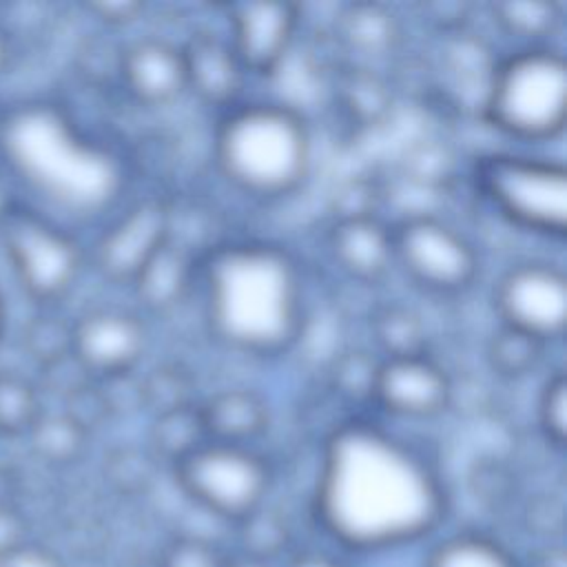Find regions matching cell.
<instances>
[{
	"instance_id": "cell-1",
	"label": "cell",
	"mask_w": 567,
	"mask_h": 567,
	"mask_svg": "<svg viewBox=\"0 0 567 567\" xmlns=\"http://www.w3.org/2000/svg\"><path fill=\"white\" fill-rule=\"evenodd\" d=\"M323 527L354 549L412 543L436 527L443 492L427 463L370 423L339 427L317 485Z\"/></svg>"
},
{
	"instance_id": "cell-2",
	"label": "cell",
	"mask_w": 567,
	"mask_h": 567,
	"mask_svg": "<svg viewBox=\"0 0 567 567\" xmlns=\"http://www.w3.org/2000/svg\"><path fill=\"white\" fill-rule=\"evenodd\" d=\"M208 323L224 343L250 354L286 350L301 328L295 264L266 244L219 248L208 261Z\"/></svg>"
},
{
	"instance_id": "cell-3",
	"label": "cell",
	"mask_w": 567,
	"mask_h": 567,
	"mask_svg": "<svg viewBox=\"0 0 567 567\" xmlns=\"http://www.w3.org/2000/svg\"><path fill=\"white\" fill-rule=\"evenodd\" d=\"M219 171L244 193L281 197L295 190L310 166L306 120L284 104H246L230 111L215 137Z\"/></svg>"
},
{
	"instance_id": "cell-4",
	"label": "cell",
	"mask_w": 567,
	"mask_h": 567,
	"mask_svg": "<svg viewBox=\"0 0 567 567\" xmlns=\"http://www.w3.org/2000/svg\"><path fill=\"white\" fill-rule=\"evenodd\" d=\"M567 64L558 51L534 47L496 64L485 100V117L507 135L547 140L563 131Z\"/></svg>"
},
{
	"instance_id": "cell-5",
	"label": "cell",
	"mask_w": 567,
	"mask_h": 567,
	"mask_svg": "<svg viewBox=\"0 0 567 567\" xmlns=\"http://www.w3.org/2000/svg\"><path fill=\"white\" fill-rule=\"evenodd\" d=\"M476 184L512 224L540 235H565L567 173L563 164L494 153L476 164Z\"/></svg>"
},
{
	"instance_id": "cell-6",
	"label": "cell",
	"mask_w": 567,
	"mask_h": 567,
	"mask_svg": "<svg viewBox=\"0 0 567 567\" xmlns=\"http://www.w3.org/2000/svg\"><path fill=\"white\" fill-rule=\"evenodd\" d=\"M0 239L20 286L35 301L51 303L64 297L82 270L78 241L24 206L2 213Z\"/></svg>"
},
{
	"instance_id": "cell-7",
	"label": "cell",
	"mask_w": 567,
	"mask_h": 567,
	"mask_svg": "<svg viewBox=\"0 0 567 567\" xmlns=\"http://www.w3.org/2000/svg\"><path fill=\"white\" fill-rule=\"evenodd\" d=\"M182 489L208 512L241 520L261 507L270 472L261 456L244 445L204 441L175 463Z\"/></svg>"
},
{
	"instance_id": "cell-8",
	"label": "cell",
	"mask_w": 567,
	"mask_h": 567,
	"mask_svg": "<svg viewBox=\"0 0 567 567\" xmlns=\"http://www.w3.org/2000/svg\"><path fill=\"white\" fill-rule=\"evenodd\" d=\"M390 230L394 261L419 288L456 295L474 281L478 272L476 252L450 224L432 215H414Z\"/></svg>"
},
{
	"instance_id": "cell-9",
	"label": "cell",
	"mask_w": 567,
	"mask_h": 567,
	"mask_svg": "<svg viewBox=\"0 0 567 567\" xmlns=\"http://www.w3.org/2000/svg\"><path fill=\"white\" fill-rule=\"evenodd\" d=\"M494 306L503 326L520 330L540 343L560 339L567 321L565 275L543 261L516 264L498 279Z\"/></svg>"
},
{
	"instance_id": "cell-10",
	"label": "cell",
	"mask_w": 567,
	"mask_h": 567,
	"mask_svg": "<svg viewBox=\"0 0 567 567\" xmlns=\"http://www.w3.org/2000/svg\"><path fill=\"white\" fill-rule=\"evenodd\" d=\"M144 348L146 330L131 312L97 308L71 323V359L86 377L100 381L126 377Z\"/></svg>"
},
{
	"instance_id": "cell-11",
	"label": "cell",
	"mask_w": 567,
	"mask_h": 567,
	"mask_svg": "<svg viewBox=\"0 0 567 567\" xmlns=\"http://www.w3.org/2000/svg\"><path fill=\"white\" fill-rule=\"evenodd\" d=\"M171 239V215L157 199H146L128 208L100 239L97 268L111 281H131L144 264Z\"/></svg>"
},
{
	"instance_id": "cell-12",
	"label": "cell",
	"mask_w": 567,
	"mask_h": 567,
	"mask_svg": "<svg viewBox=\"0 0 567 567\" xmlns=\"http://www.w3.org/2000/svg\"><path fill=\"white\" fill-rule=\"evenodd\" d=\"M445 370L425 354L385 359L377 368L372 399L399 416H434L450 403Z\"/></svg>"
},
{
	"instance_id": "cell-13",
	"label": "cell",
	"mask_w": 567,
	"mask_h": 567,
	"mask_svg": "<svg viewBox=\"0 0 567 567\" xmlns=\"http://www.w3.org/2000/svg\"><path fill=\"white\" fill-rule=\"evenodd\" d=\"M297 7L290 2H239L230 7L233 40L244 71L268 75L272 73L297 29Z\"/></svg>"
},
{
	"instance_id": "cell-14",
	"label": "cell",
	"mask_w": 567,
	"mask_h": 567,
	"mask_svg": "<svg viewBox=\"0 0 567 567\" xmlns=\"http://www.w3.org/2000/svg\"><path fill=\"white\" fill-rule=\"evenodd\" d=\"M120 75L128 93L146 106L168 104L186 89L182 49L159 38H144L124 49Z\"/></svg>"
},
{
	"instance_id": "cell-15",
	"label": "cell",
	"mask_w": 567,
	"mask_h": 567,
	"mask_svg": "<svg viewBox=\"0 0 567 567\" xmlns=\"http://www.w3.org/2000/svg\"><path fill=\"white\" fill-rule=\"evenodd\" d=\"M186 89L213 106L230 104L244 84V66L230 42L210 31H197L182 47Z\"/></svg>"
},
{
	"instance_id": "cell-16",
	"label": "cell",
	"mask_w": 567,
	"mask_h": 567,
	"mask_svg": "<svg viewBox=\"0 0 567 567\" xmlns=\"http://www.w3.org/2000/svg\"><path fill=\"white\" fill-rule=\"evenodd\" d=\"M328 244L339 268L363 284L383 279L394 261L392 230L377 217L337 219Z\"/></svg>"
},
{
	"instance_id": "cell-17",
	"label": "cell",
	"mask_w": 567,
	"mask_h": 567,
	"mask_svg": "<svg viewBox=\"0 0 567 567\" xmlns=\"http://www.w3.org/2000/svg\"><path fill=\"white\" fill-rule=\"evenodd\" d=\"M197 410L206 441L244 445L268 427V408L252 390H219Z\"/></svg>"
},
{
	"instance_id": "cell-18",
	"label": "cell",
	"mask_w": 567,
	"mask_h": 567,
	"mask_svg": "<svg viewBox=\"0 0 567 567\" xmlns=\"http://www.w3.org/2000/svg\"><path fill=\"white\" fill-rule=\"evenodd\" d=\"M190 259L171 239L144 264L133 279L142 303L155 312H166L182 301L190 281Z\"/></svg>"
},
{
	"instance_id": "cell-19",
	"label": "cell",
	"mask_w": 567,
	"mask_h": 567,
	"mask_svg": "<svg viewBox=\"0 0 567 567\" xmlns=\"http://www.w3.org/2000/svg\"><path fill=\"white\" fill-rule=\"evenodd\" d=\"M339 38L354 51L383 55L401 40L399 20L381 4H350L337 22Z\"/></svg>"
},
{
	"instance_id": "cell-20",
	"label": "cell",
	"mask_w": 567,
	"mask_h": 567,
	"mask_svg": "<svg viewBox=\"0 0 567 567\" xmlns=\"http://www.w3.org/2000/svg\"><path fill=\"white\" fill-rule=\"evenodd\" d=\"M334 93L346 115L359 126H374L383 122L392 109V91L388 82L365 66L339 73Z\"/></svg>"
},
{
	"instance_id": "cell-21",
	"label": "cell",
	"mask_w": 567,
	"mask_h": 567,
	"mask_svg": "<svg viewBox=\"0 0 567 567\" xmlns=\"http://www.w3.org/2000/svg\"><path fill=\"white\" fill-rule=\"evenodd\" d=\"M24 436L40 461L49 465H69L82 456L89 430L62 410L53 414L42 412Z\"/></svg>"
},
{
	"instance_id": "cell-22",
	"label": "cell",
	"mask_w": 567,
	"mask_h": 567,
	"mask_svg": "<svg viewBox=\"0 0 567 567\" xmlns=\"http://www.w3.org/2000/svg\"><path fill=\"white\" fill-rule=\"evenodd\" d=\"M374 341L388 354L394 357H414L425 354V326L421 317L401 303L381 306L370 321Z\"/></svg>"
},
{
	"instance_id": "cell-23",
	"label": "cell",
	"mask_w": 567,
	"mask_h": 567,
	"mask_svg": "<svg viewBox=\"0 0 567 567\" xmlns=\"http://www.w3.org/2000/svg\"><path fill=\"white\" fill-rule=\"evenodd\" d=\"M425 567H518L512 554L478 534H458L439 543Z\"/></svg>"
},
{
	"instance_id": "cell-24",
	"label": "cell",
	"mask_w": 567,
	"mask_h": 567,
	"mask_svg": "<svg viewBox=\"0 0 567 567\" xmlns=\"http://www.w3.org/2000/svg\"><path fill=\"white\" fill-rule=\"evenodd\" d=\"M42 403L38 388L22 374L0 372V434L20 436L40 419Z\"/></svg>"
},
{
	"instance_id": "cell-25",
	"label": "cell",
	"mask_w": 567,
	"mask_h": 567,
	"mask_svg": "<svg viewBox=\"0 0 567 567\" xmlns=\"http://www.w3.org/2000/svg\"><path fill=\"white\" fill-rule=\"evenodd\" d=\"M153 447L159 456L173 461V465L206 441L197 405H186L155 416L151 432Z\"/></svg>"
},
{
	"instance_id": "cell-26",
	"label": "cell",
	"mask_w": 567,
	"mask_h": 567,
	"mask_svg": "<svg viewBox=\"0 0 567 567\" xmlns=\"http://www.w3.org/2000/svg\"><path fill=\"white\" fill-rule=\"evenodd\" d=\"M543 346L520 330L501 326L487 343V363L503 379H520L538 365Z\"/></svg>"
},
{
	"instance_id": "cell-27",
	"label": "cell",
	"mask_w": 567,
	"mask_h": 567,
	"mask_svg": "<svg viewBox=\"0 0 567 567\" xmlns=\"http://www.w3.org/2000/svg\"><path fill=\"white\" fill-rule=\"evenodd\" d=\"M492 13L503 31L525 40H540L560 22L558 4L547 0H503L492 4Z\"/></svg>"
},
{
	"instance_id": "cell-28",
	"label": "cell",
	"mask_w": 567,
	"mask_h": 567,
	"mask_svg": "<svg viewBox=\"0 0 567 567\" xmlns=\"http://www.w3.org/2000/svg\"><path fill=\"white\" fill-rule=\"evenodd\" d=\"M140 403L155 416L193 405V377L175 363L155 368L137 388Z\"/></svg>"
},
{
	"instance_id": "cell-29",
	"label": "cell",
	"mask_w": 567,
	"mask_h": 567,
	"mask_svg": "<svg viewBox=\"0 0 567 567\" xmlns=\"http://www.w3.org/2000/svg\"><path fill=\"white\" fill-rule=\"evenodd\" d=\"M24 352L44 368H51L71 357V323L60 317H33L22 330Z\"/></svg>"
},
{
	"instance_id": "cell-30",
	"label": "cell",
	"mask_w": 567,
	"mask_h": 567,
	"mask_svg": "<svg viewBox=\"0 0 567 567\" xmlns=\"http://www.w3.org/2000/svg\"><path fill=\"white\" fill-rule=\"evenodd\" d=\"M377 368H379V363H374L370 359V354H365L361 350L343 352L339 359H334V363L330 368L332 388L350 401L372 399Z\"/></svg>"
},
{
	"instance_id": "cell-31",
	"label": "cell",
	"mask_w": 567,
	"mask_h": 567,
	"mask_svg": "<svg viewBox=\"0 0 567 567\" xmlns=\"http://www.w3.org/2000/svg\"><path fill=\"white\" fill-rule=\"evenodd\" d=\"M239 523L244 529V556L268 560L275 551L281 549V545H286V525L272 512H264L261 507H257Z\"/></svg>"
},
{
	"instance_id": "cell-32",
	"label": "cell",
	"mask_w": 567,
	"mask_h": 567,
	"mask_svg": "<svg viewBox=\"0 0 567 567\" xmlns=\"http://www.w3.org/2000/svg\"><path fill=\"white\" fill-rule=\"evenodd\" d=\"M567 383L565 374L558 372L547 381L538 401V421L547 441L556 447L565 445L567 436Z\"/></svg>"
},
{
	"instance_id": "cell-33",
	"label": "cell",
	"mask_w": 567,
	"mask_h": 567,
	"mask_svg": "<svg viewBox=\"0 0 567 567\" xmlns=\"http://www.w3.org/2000/svg\"><path fill=\"white\" fill-rule=\"evenodd\" d=\"M405 168L412 179H416L423 186H441L452 175V157L445 146L436 142H423L416 144L408 157Z\"/></svg>"
},
{
	"instance_id": "cell-34",
	"label": "cell",
	"mask_w": 567,
	"mask_h": 567,
	"mask_svg": "<svg viewBox=\"0 0 567 567\" xmlns=\"http://www.w3.org/2000/svg\"><path fill=\"white\" fill-rule=\"evenodd\" d=\"M379 204V188L368 177H352L343 182L332 195L334 221L337 219H357V217H374Z\"/></svg>"
},
{
	"instance_id": "cell-35",
	"label": "cell",
	"mask_w": 567,
	"mask_h": 567,
	"mask_svg": "<svg viewBox=\"0 0 567 567\" xmlns=\"http://www.w3.org/2000/svg\"><path fill=\"white\" fill-rule=\"evenodd\" d=\"M226 558L199 538L175 540L162 558L159 567H226Z\"/></svg>"
},
{
	"instance_id": "cell-36",
	"label": "cell",
	"mask_w": 567,
	"mask_h": 567,
	"mask_svg": "<svg viewBox=\"0 0 567 567\" xmlns=\"http://www.w3.org/2000/svg\"><path fill=\"white\" fill-rule=\"evenodd\" d=\"M0 567H64V563L49 547L24 540L0 554Z\"/></svg>"
},
{
	"instance_id": "cell-37",
	"label": "cell",
	"mask_w": 567,
	"mask_h": 567,
	"mask_svg": "<svg viewBox=\"0 0 567 567\" xmlns=\"http://www.w3.org/2000/svg\"><path fill=\"white\" fill-rule=\"evenodd\" d=\"M24 540H29L24 516L18 507L0 503V554Z\"/></svg>"
},
{
	"instance_id": "cell-38",
	"label": "cell",
	"mask_w": 567,
	"mask_h": 567,
	"mask_svg": "<svg viewBox=\"0 0 567 567\" xmlns=\"http://www.w3.org/2000/svg\"><path fill=\"white\" fill-rule=\"evenodd\" d=\"M86 9L102 22L106 24H126L131 20H135V16L142 11L140 2H91L86 4Z\"/></svg>"
},
{
	"instance_id": "cell-39",
	"label": "cell",
	"mask_w": 567,
	"mask_h": 567,
	"mask_svg": "<svg viewBox=\"0 0 567 567\" xmlns=\"http://www.w3.org/2000/svg\"><path fill=\"white\" fill-rule=\"evenodd\" d=\"M290 567H341L337 560H332L330 556L326 554H319V551H303L299 554Z\"/></svg>"
},
{
	"instance_id": "cell-40",
	"label": "cell",
	"mask_w": 567,
	"mask_h": 567,
	"mask_svg": "<svg viewBox=\"0 0 567 567\" xmlns=\"http://www.w3.org/2000/svg\"><path fill=\"white\" fill-rule=\"evenodd\" d=\"M536 567H567L565 551L563 549H545L543 556L538 558Z\"/></svg>"
},
{
	"instance_id": "cell-41",
	"label": "cell",
	"mask_w": 567,
	"mask_h": 567,
	"mask_svg": "<svg viewBox=\"0 0 567 567\" xmlns=\"http://www.w3.org/2000/svg\"><path fill=\"white\" fill-rule=\"evenodd\" d=\"M9 62H11V42L7 31L0 27V75L7 71Z\"/></svg>"
},
{
	"instance_id": "cell-42",
	"label": "cell",
	"mask_w": 567,
	"mask_h": 567,
	"mask_svg": "<svg viewBox=\"0 0 567 567\" xmlns=\"http://www.w3.org/2000/svg\"><path fill=\"white\" fill-rule=\"evenodd\" d=\"M226 567H272L268 560H261V558H252V556H241V558H235V560H228Z\"/></svg>"
}]
</instances>
